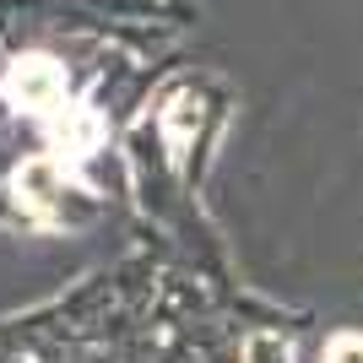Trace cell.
<instances>
[{
  "mask_svg": "<svg viewBox=\"0 0 363 363\" xmlns=\"http://www.w3.org/2000/svg\"><path fill=\"white\" fill-rule=\"evenodd\" d=\"M336 363H363V347L358 342H342V347H336Z\"/></svg>",
  "mask_w": 363,
  "mask_h": 363,
  "instance_id": "6da1fadb",
  "label": "cell"
}]
</instances>
